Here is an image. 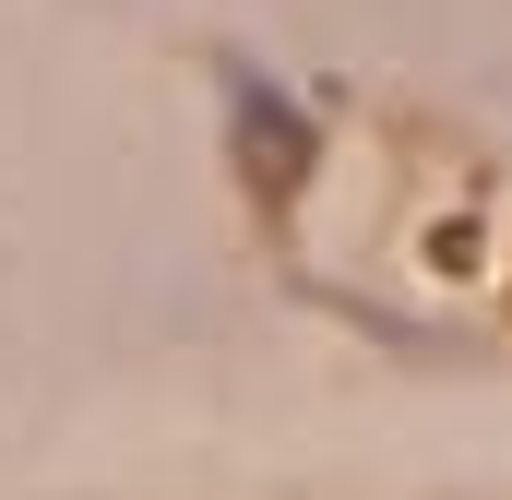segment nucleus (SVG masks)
Masks as SVG:
<instances>
[{
	"instance_id": "f257e3e1",
	"label": "nucleus",
	"mask_w": 512,
	"mask_h": 500,
	"mask_svg": "<svg viewBox=\"0 0 512 500\" xmlns=\"http://www.w3.org/2000/svg\"><path fill=\"white\" fill-rule=\"evenodd\" d=\"M227 131H239V167L262 179V203H286V191L310 179V155H322V143H310V108H286V84L251 72V60L227 72Z\"/></svg>"
}]
</instances>
